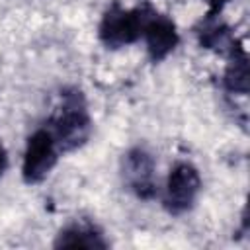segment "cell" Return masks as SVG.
<instances>
[{
    "mask_svg": "<svg viewBox=\"0 0 250 250\" xmlns=\"http://www.w3.org/2000/svg\"><path fill=\"white\" fill-rule=\"evenodd\" d=\"M47 127L51 129L61 154L80 148L88 141L92 131V119L82 92L72 90L62 94L61 105L57 107Z\"/></svg>",
    "mask_w": 250,
    "mask_h": 250,
    "instance_id": "cell-1",
    "label": "cell"
},
{
    "mask_svg": "<svg viewBox=\"0 0 250 250\" xmlns=\"http://www.w3.org/2000/svg\"><path fill=\"white\" fill-rule=\"evenodd\" d=\"M61 156L59 145L51 133L49 127L35 129L25 143L23 160H21V176L27 184H39L43 182L51 170L55 168L57 160Z\"/></svg>",
    "mask_w": 250,
    "mask_h": 250,
    "instance_id": "cell-2",
    "label": "cell"
},
{
    "mask_svg": "<svg viewBox=\"0 0 250 250\" xmlns=\"http://www.w3.org/2000/svg\"><path fill=\"white\" fill-rule=\"evenodd\" d=\"M143 10H129L119 4H111L98 25V37L107 49H121L141 39Z\"/></svg>",
    "mask_w": 250,
    "mask_h": 250,
    "instance_id": "cell-3",
    "label": "cell"
},
{
    "mask_svg": "<svg viewBox=\"0 0 250 250\" xmlns=\"http://www.w3.org/2000/svg\"><path fill=\"white\" fill-rule=\"evenodd\" d=\"M199 191H201V176L197 168L189 162H176L166 178L164 205L174 215L186 213L195 205Z\"/></svg>",
    "mask_w": 250,
    "mask_h": 250,
    "instance_id": "cell-4",
    "label": "cell"
},
{
    "mask_svg": "<svg viewBox=\"0 0 250 250\" xmlns=\"http://www.w3.org/2000/svg\"><path fill=\"white\" fill-rule=\"evenodd\" d=\"M141 39L146 45V51L152 61L166 59L178 45L180 35L174 21L154 10H143V31Z\"/></svg>",
    "mask_w": 250,
    "mask_h": 250,
    "instance_id": "cell-5",
    "label": "cell"
},
{
    "mask_svg": "<svg viewBox=\"0 0 250 250\" xmlns=\"http://www.w3.org/2000/svg\"><path fill=\"white\" fill-rule=\"evenodd\" d=\"M125 186L139 197L148 199L156 193V166L154 158L141 146L131 148L121 164Z\"/></svg>",
    "mask_w": 250,
    "mask_h": 250,
    "instance_id": "cell-6",
    "label": "cell"
},
{
    "mask_svg": "<svg viewBox=\"0 0 250 250\" xmlns=\"http://www.w3.org/2000/svg\"><path fill=\"white\" fill-rule=\"evenodd\" d=\"M57 248H105L107 242L100 230L88 223H72L64 227L55 240Z\"/></svg>",
    "mask_w": 250,
    "mask_h": 250,
    "instance_id": "cell-7",
    "label": "cell"
},
{
    "mask_svg": "<svg viewBox=\"0 0 250 250\" xmlns=\"http://www.w3.org/2000/svg\"><path fill=\"white\" fill-rule=\"evenodd\" d=\"M225 82H227V88L230 92H240L244 94L248 90V66H246V57L240 55L232 59L227 74H225Z\"/></svg>",
    "mask_w": 250,
    "mask_h": 250,
    "instance_id": "cell-8",
    "label": "cell"
},
{
    "mask_svg": "<svg viewBox=\"0 0 250 250\" xmlns=\"http://www.w3.org/2000/svg\"><path fill=\"white\" fill-rule=\"evenodd\" d=\"M203 2H205L213 12H221V10H223V6H225L229 0H203Z\"/></svg>",
    "mask_w": 250,
    "mask_h": 250,
    "instance_id": "cell-9",
    "label": "cell"
},
{
    "mask_svg": "<svg viewBox=\"0 0 250 250\" xmlns=\"http://www.w3.org/2000/svg\"><path fill=\"white\" fill-rule=\"evenodd\" d=\"M6 166H8V154H6V150H4V146H2V143H0V176L4 174Z\"/></svg>",
    "mask_w": 250,
    "mask_h": 250,
    "instance_id": "cell-10",
    "label": "cell"
}]
</instances>
